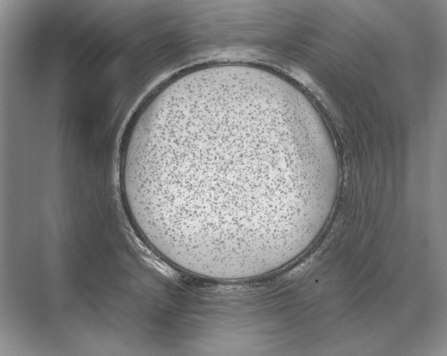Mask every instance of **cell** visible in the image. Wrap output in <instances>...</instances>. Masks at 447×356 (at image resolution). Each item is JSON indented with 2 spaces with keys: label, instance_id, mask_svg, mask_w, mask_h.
I'll use <instances>...</instances> for the list:
<instances>
[{
  "label": "cell",
  "instance_id": "obj_1",
  "mask_svg": "<svg viewBox=\"0 0 447 356\" xmlns=\"http://www.w3.org/2000/svg\"><path fill=\"white\" fill-rule=\"evenodd\" d=\"M334 174L307 124L264 97L232 90L166 113L141 139L127 186L132 209L166 243L236 262L296 234Z\"/></svg>",
  "mask_w": 447,
  "mask_h": 356
}]
</instances>
